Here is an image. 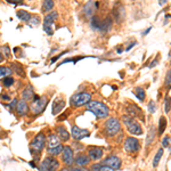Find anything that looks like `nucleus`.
<instances>
[{"mask_svg": "<svg viewBox=\"0 0 171 171\" xmlns=\"http://www.w3.org/2000/svg\"><path fill=\"white\" fill-rule=\"evenodd\" d=\"M87 110L90 111L91 113H94L96 118L98 119H105L107 118V115L110 114V110L108 107L102 102H98V100H90L87 105Z\"/></svg>", "mask_w": 171, "mask_h": 171, "instance_id": "obj_1", "label": "nucleus"}, {"mask_svg": "<svg viewBox=\"0 0 171 171\" xmlns=\"http://www.w3.org/2000/svg\"><path fill=\"white\" fill-rule=\"evenodd\" d=\"M122 122L127 127L128 131L133 136H141L143 135V129L139 122L131 115H123L122 116Z\"/></svg>", "mask_w": 171, "mask_h": 171, "instance_id": "obj_2", "label": "nucleus"}, {"mask_svg": "<svg viewBox=\"0 0 171 171\" xmlns=\"http://www.w3.org/2000/svg\"><path fill=\"white\" fill-rule=\"evenodd\" d=\"M48 105V97L47 96H38V95H34L33 100L30 105V111L33 114H40L42 113L46 107Z\"/></svg>", "mask_w": 171, "mask_h": 171, "instance_id": "obj_3", "label": "nucleus"}, {"mask_svg": "<svg viewBox=\"0 0 171 171\" xmlns=\"http://www.w3.org/2000/svg\"><path fill=\"white\" fill-rule=\"evenodd\" d=\"M45 145H46V136L43 133H39L37 136L33 138V140L31 141V153L34 156H39L41 152L45 148Z\"/></svg>", "mask_w": 171, "mask_h": 171, "instance_id": "obj_4", "label": "nucleus"}, {"mask_svg": "<svg viewBox=\"0 0 171 171\" xmlns=\"http://www.w3.org/2000/svg\"><path fill=\"white\" fill-rule=\"evenodd\" d=\"M90 100H91V94L87 91H82V93H77L73 95L70 99V103L73 107H81L87 105Z\"/></svg>", "mask_w": 171, "mask_h": 171, "instance_id": "obj_5", "label": "nucleus"}, {"mask_svg": "<svg viewBox=\"0 0 171 171\" xmlns=\"http://www.w3.org/2000/svg\"><path fill=\"white\" fill-rule=\"evenodd\" d=\"M105 131L110 137H114L121 131V123L116 118H110L105 122Z\"/></svg>", "mask_w": 171, "mask_h": 171, "instance_id": "obj_6", "label": "nucleus"}, {"mask_svg": "<svg viewBox=\"0 0 171 171\" xmlns=\"http://www.w3.org/2000/svg\"><path fill=\"white\" fill-rule=\"evenodd\" d=\"M60 168V162L54 156H47L38 167L39 171H57Z\"/></svg>", "mask_w": 171, "mask_h": 171, "instance_id": "obj_7", "label": "nucleus"}, {"mask_svg": "<svg viewBox=\"0 0 171 171\" xmlns=\"http://www.w3.org/2000/svg\"><path fill=\"white\" fill-rule=\"evenodd\" d=\"M57 17H58V14L56 12H53V13H49L48 15H46L45 18H43V31L48 35H53V33H54L53 24L57 20Z\"/></svg>", "mask_w": 171, "mask_h": 171, "instance_id": "obj_8", "label": "nucleus"}, {"mask_svg": "<svg viewBox=\"0 0 171 171\" xmlns=\"http://www.w3.org/2000/svg\"><path fill=\"white\" fill-rule=\"evenodd\" d=\"M140 150L139 140L135 137H127L124 141V151L127 153H135Z\"/></svg>", "mask_w": 171, "mask_h": 171, "instance_id": "obj_9", "label": "nucleus"}, {"mask_svg": "<svg viewBox=\"0 0 171 171\" xmlns=\"http://www.w3.org/2000/svg\"><path fill=\"white\" fill-rule=\"evenodd\" d=\"M62 161L67 167H71L74 163V155H73V150L71 146H64V150L62 152Z\"/></svg>", "mask_w": 171, "mask_h": 171, "instance_id": "obj_10", "label": "nucleus"}, {"mask_svg": "<svg viewBox=\"0 0 171 171\" xmlns=\"http://www.w3.org/2000/svg\"><path fill=\"white\" fill-rule=\"evenodd\" d=\"M71 135L74 139H77V140H81L86 137H89L90 136V133L89 130H87V129H82L80 127H78V126H73L72 128H71Z\"/></svg>", "mask_w": 171, "mask_h": 171, "instance_id": "obj_11", "label": "nucleus"}, {"mask_svg": "<svg viewBox=\"0 0 171 171\" xmlns=\"http://www.w3.org/2000/svg\"><path fill=\"white\" fill-rule=\"evenodd\" d=\"M98 2H93V1H88L86 4L85 8H83V13H85V16L87 18H93L95 15V12L96 9L98 8Z\"/></svg>", "mask_w": 171, "mask_h": 171, "instance_id": "obj_12", "label": "nucleus"}, {"mask_svg": "<svg viewBox=\"0 0 171 171\" xmlns=\"http://www.w3.org/2000/svg\"><path fill=\"white\" fill-rule=\"evenodd\" d=\"M64 107H65L64 99H62L60 97H57V98L53 102V106H51V113H53V115L60 114V112L64 110Z\"/></svg>", "mask_w": 171, "mask_h": 171, "instance_id": "obj_13", "label": "nucleus"}, {"mask_svg": "<svg viewBox=\"0 0 171 171\" xmlns=\"http://www.w3.org/2000/svg\"><path fill=\"white\" fill-rule=\"evenodd\" d=\"M104 164L111 167L112 169H114V170H118V169L121 168L122 162H121V160H120L118 156H113V155H112V156H107V158L104 160Z\"/></svg>", "mask_w": 171, "mask_h": 171, "instance_id": "obj_14", "label": "nucleus"}, {"mask_svg": "<svg viewBox=\"0 0 171 171\" xmlns=\"http://www.w3.org/2000/svg\"><path fill=\"white\" fill-rule=\"evenodd\" d=\"M103 154H104V152H103V150L100 147L93 146V147L88 148V155H89V158L93 161H99L103 158Z\"/></svg>", "mask_w": 171, "mask_h": 171, "instance_id": "obj_15", "label": "nucleus"}, {"mask_svg": "<svg viewBox=\"0 0 171 171\" xmlns=\"http://www.w3.org/2000/svg\"><path fill=\"white\" fill-rule=\"evenodd\" d=\"M90 160L91 158H89V155H87L85 153H80L77 155V158H74V163L77 164V167H86L90 163Z\"/></svg>", "mask_w": 171, "mask_h": 171, "instance_id": "obj_16", "label": "nucleus"}, {"mask_svg": "<svg viewBox=\"0 0 171 171\" xmlns=\"http://www.w3.org/2000/svg\"><path fill=\"white\" fill-rule=\"evenodd\" d=\"M16 111H17V114L18 115H25L27 111H29V105H27V103H26L25 99H21V100H18L16 105Z\"/></svg>", "mask_w": 171, "mask_h": 171, "instance_id": "obj_17", "label": "nucleus"}, {"mask_svg": "<svg viewBox=\"0 0 171 171\" xmlns=\"http://www.w3.org/2000/svg\"><path fill=\"white\" fill-rule=\"evenodd\" d=\"M56 133H57V136L60 137V139L62 141H68V139H70V133L65 129L64 126H58L56 128Z\"/></svg>", "mask_w": 171, "mask_h": 171, "instance_id": "obj_18", "label": "nucleus"}, {"mask_svg": "<svg viewBox=\"0 0 171 171\" xmlns=\"http://www.w3.org/2000/svg\"><path fill=\"white\" fill-rule=\"evenodd\" d=\"M112 25H113V22H112L111 17H105L102 21V26H100V31L102 33H106L112 29Z\"/></svg>", "mask_w": 171, "mask_h": 171, "instance_id": "obj_19", "label": "nucleus"}, {"mask_svg": "<svg viewBox=\"0 0 171 171\" xmlns=\"http://www.w3.org/2000/svg\"><path fill=\"white\" fill-rule=\"evenodd\" d=\"M47 143H48V148H53V147L60 145V137L54 135V133H49V136L47 138Z\"/></svg>", "mask_w": 171, "mask_h": 171, "instance_id": "obj_20", "label": "nucleus"}, {"mask_svg": "<svg viewBox=\"0 0 171 171\" xmlns=\"http://www.w3.org/2000/svg\"><path fill=\"white\" fill-rule=\"evenodd\" d=\"M34 95L35 94H34L32 87H31V86H27L25 89L23 90V93H22V97H23V99H25V100H29V99H33Z\"/></svg>", "mask_w": 171, "mask_h": 171, "instance_id": "obj_21", "label": "nucleus"}, {"mask_svg": "<svg viewBox=\"0 0 171 171\" xmlns=\"http://www.w3.org/2000/svg\"><path fill=\"white\" fill-rule=\"evenodd\" d=\"M128 112L129 114L131 116H135V118H143V114H141V110L139 108L138 106H136V105H130V107L128 108Z\"/></svg>", "mask_w": 171, "mask_h": 171, "instance_id": "obj_22", "label": "nucleus"}, {"mask_svg": "<svg viewBox=\"0 0 171 171\" xmlns=\"http://www.w3.org/2000/svg\"><path fill=\"white\" fill-rule=\"evenodd\" d=\"M90 26L96 31H100V26H102V20L97 16H94L90 20Z\"/></svg>", "mask_w": 171, "mask_h": 171, "instance_id": "obj_23", "label": "nucleus"}, {"mask_svg": "<svg viewBox=\"0 0 171 171\" xmlns=\"http://www.w3.org/2000/svg\"><path fill=\"white\" fill-rule=\"evenodd\" d=\"M155 128L154 127H151L150 130H148V133H147V137H146V146H150L152 143H153L154 138H155Z\"/></svg>", "mask_w": 171, "mask_h": 171, "instance_id": "obj_24", "label": "nucleus"}, {"mask_svg": "<svg viewBox=\"0 0 171 171\" xmlns=\"http://www.w3.org/2000/svg\"><path fill=\"white\" fill-rule=\"evenodd\" d=\"M133 93H135V96H136L137 98L139 99L140 102H144L145 100V97H146V93L145 90L140 88V87H137L136 89L133 90Z\"/></svg>", "mask_w": 171, "mask_h": 171, "instance_id": "obj_25", "label": "nucleus"}, {"mask_svg": "<svg viewBox=\"0 0 171 171\" xmlns=\"http://www.w3.org/2000/svg\"><path fill=\"white\" fill-rule=\"evenodd\" d=\"M166 128H167V119L164 116H161L160 122H158V135L160 136H162V133L166 131Z\"/></svg>", "mask_w": 171, "mask_h": 171, "instance_id": "obj_26", "label": "nucleus"}, {"mask_svg": "<svg viewBox=\"0 0 171 171\" xmlns=\"http://www.w3.org/2000/svg\"><path fill=\"white\" fill-rule=\"evenodd\" d=\"M17 17L23 22H29L31 18V15L29 12H25V10H18V12H17Z\"/></svg>", "mask_w": 171, "mask_h": 171, "instance_id": "obj_27", "label": "nucleus"}, {"mask_svg": "<svg viewBox=\"0 0 171 171\" xmlns=\"http://www.w3.org/2000/svg\"><path fill=\"white\" fill-rule=\"evenodd\" d=\"M63 150H64V146L62 145H58L56 146V147H53V148H48V153L50 154V155H53V156H56V155H58V154H60L62 152H63Z\"/></svg>", "mask_w": 171, "mask_h": 171, "instance_id": "obj_28", "label": "nucleus"}, {"mask_svg": "<svg viewBox=\"0 0 171 171\" xmlns=\"http://www.w3.org/2000/svg\"><path fill=\"white\" fill-rule=\"evenodd\" d=\"M163 153H164V150H163L162 147L158 148V153L155 154V156H154V158H153V167L154 168H156L158 166V162H160V160H161V158H162Z\"/></svg>", "mask_w": 171, "mask_h": 171, "instance_id": "obj_29", "label": "nucleus"}, {"mask_svg": "<svg viewBox=\"0 0 171 171\" xmlns=\"http://www.w3.org/2000/svg\"><path fill=\"white\" fill-rule=\"evenodd\" d=\"M12 75V70L6 66H0V80Z\"/></svg>", "mask_w": 171, "mask_h": 171, "instance_id": "obj_30", "label": "nucleus"}, {"mask_svg": "<svg viewBox=\"0 0 171 171\" xmlns=\"http://www.w3.org/2000/svg\"><path fill=\"white\" fill-rule=\"evenodd\" d=\"M54 8V0H43L42 12H50Z\"/></svg>", "mask_w": 171, "mask_h": 171, "instance_id": "obj_31", "label": "nucleus"}, {"mask_svg": "<svg viewBox=\"0 0 171 171\" xmlns=\"http://www.w3.org/2000/svg\"><path fill=\"white\" fill-rule=\"evenodd\" d=\"M114 15H115V18L118 20V21H121V20H123V17L126 16V13H124L123 6H119V8L115 9V13H114Z\"/></svg>", "mask_w": 171, "mask_h": 171, "instance_id": "obj_32", "label": "nucleus"}, {"mask_svg": "<svg viewBox=\"0 0 171 171\" xmlns=\"http://www.w3.org/2000/svg\"><path fill=\"white\" fill-rule=\"evenodd\" d=\"M164 111L166 113H169L171 111V97L167 96L164 99Z\"/></svg>", "mask_w": 171, "mask_h": 171, "instance_id": "obj_33", "label": "nucleus"}, {"mask_svg": "<svg viewBox=\"0 0 171 171\" xmlns=\"http://www.w3.org/2000/svg\"><path fill=\"white\" fill-rule=\"evenodd\" d=\"M164 86L167 89L171 88V70L167 73V77H166V81H164Z\"/></svg>", "mask_w": 171, "mask_h": 171, "instance_id": "obj_34", "label": "nucleus"}, {"mask_svg": "<svg viewBox=\"0 0 171 171\" xmlns=\"http://www.w3.org/2000/svg\"><path fill=\"white\" fill-rule=\"evenodd\" d=\"M13 67H14V70H15V71L17 72V74H20L21 77H24V75H25V73H24V71H23V67H22L21 65L15 64V63H14Z\"/></svg>", "mask_w": 171, "mask_h": 171, "instance_id": "obj_35", "label": "nucleus"}, {"mask_svg": "<svg viewBox=\"0 0 171 171\" xmlns=\"http://www.w3.org/2000/svg\"><path fill=\"white\" fill-rule=\"evenodd\" d=\"M14 82H15V80H14V78L12 77H7L4 79V86L5 87H10V86L14 85Z\"/></svg>", "mask_w": 171, "mask_h": 171, "instance_id": "obj_36", "label": "nucleus"}, {"mask_svg": "<svg viewBox=\"0 0 171 171\" xmlns=\"http://www.w3.org/2000/svg\"><path fill=\"white\" fill-rule=\"evenodd\" d=\"M31 26H37L40 23V18L38 16H31L30 21H29Z\"/></svg>", "mask_w": 171, "mask_h": 171, "instance_id": "obj_37", "label": "nucleus"}, {"mask_svg": "<svg viewBox=\"0 0 171 171\" xmlns=\"http://www.w3.org/2000/svg\"><path fill=\"white\" fill-rule=\"evenodd\" d=\"M0 51L4 53L5 57H9L10 56V49H9L8 46H2V47L0 48Z\"/></svg>", "mask_w": 171, "mask_h": 171, "instance_id": "obj_38", "label": "nucleus"}, {"mask_svg": "<svg viewBox=\"0 0 171 171\" xmlns=\"http://www.w3.org/2000/svg\"><path fill=\"white\" fill-rule=\"evenodd\" d=\"M62 171H89L87 170V169H83L82 167H77V168H71V167H67V168H64Z\"/></svg>", "mask_w": 171, "mask_h": 171, "instance_id": "obj_39", "label": "nucleus"}, {"mask_svg": "<svg viewBox=\"0 0 171 171\" xmlns=\"http://www.w3.org/2000/svg\"><path fill=\"white\" fill-rule=\"evenodd\" d=\"M155 111H156V104H155V102L151 100L150 104H148V112L150 113H155Z\"/></svg>", "mask_w": 171, "mask_h": 171, "instance_id": "obj_40", "label": "nucleus"}, {"mask_svg": "<svg viewBox=\"0 0 171 171\" xmlns=\"http://www.w3.org/2000/svg\"><path fill=\"white\" fill-rule=\"evenodd\" d=\"M169 143H170V137L166 136L162 139V146L163 147H168V146H169Z\"/></svg>", "mask_w": 171, "mask_h": 171, "instance_id": "obj_41", "label": "nucleus"}, {"mask_svg": "<svg viewBox=\"0 0 171 171\" xmlns=\"http://www.w3.org/2000/svg\"><path fill=\"white\" fill-rule=\"evenodd\" d=\"M17 103H18V100H17L16 98H14L13 100H12V103H10V104H9V105H6V107H8L9 110H12V108H13V107H16Z\"/></svg>", "mask_w": 171, "mask_h": 171, "instance_id": "obj_42", "label": "nucleus"}, {"mask_svg": "<svg viewBox=\"0 0 171 171\" xmlns=\"http://www.w3.org/2000/svg\"><path fill=\"white\" fill-rule=\"evenodd\" d=\"M99 171H115L114 169H112L111 167H108V166H100V169H99Z\"/></svg>", "mask_w": 171, "mask_h": 171, "instance_id": "obj_43", "label": "nucleus"}, {"mask_svg": "<svg viewBox=\"0 0 171 171\" xmlns=\"http://www.w3.org/2000/svg\"><path fill=\"white\" fill-rule=\"evenodd\" d=\"M99 169H100V164H94L93 167L90 168V170L89 171H99Z\"/></svg>", "mask_w": 171, "mask_h": 171, "instance_id": "obj_44", "label": "nucleus"}, {"mask_svg": "<svg viewBox=\"0 0 171 171\" xmlns=\"http://www.w3.org/2000/svg\"><path fill=\"white\" fill-rule=\"evenodd\" d=\"M65 53H66V51H65ZM65 53H62V54H60V55H58V56H56V57H54V58H51V60H50V62H51V64H53V63H55L56 60H58L60 57H62V55H63V54H65Z\"/></svg>", "mask_w": 171, "mask_h": 171, "instance_id": "obj_45", "label": "nucleus"}, {"mask_svg": "<svg viewBox=\"0 0 171 171\" xmlns=\"http://www.w3.org/2000/svg\"><path fill=\"white\" fill-rule=\"evenodd\" d=\"M136 41H135V42H131V43H130V45H129V46H128V47H127V48H126V51H129V50H130V49H131V48H133V47H135V46H136Z\"/></svg>", "mask_w": 171, "mask_h": 171, "instance_id": "obj_46", "label": "nucleus"}, {"mask_svg": "<svg viewBox=\"0 0 171 171\" xmlns=\"http://www.w3.org/2000/svg\"><path fill=\"white\" fill-rule=\"evenodd\" d=\"M158 58H155V60H154V62H152V63H151L150 67H154V66H155V65L158 64Z\"/></svg>", "mask_w": 171, "mask_h": 171, "instance_id": "obj_47", "label": "nucleus"}, {"mask_svg": "<svg viewBox=\"0 0 171 171\" xmlns=\"http://www.w3.org/2000/svg\"><path fill=\"white\" fill-rule=\"evenodd\" d=\"M1 98L4 99V100H9V99H10V98H9L8 95H6V94H2V95H1Z\"/></svg>", "mask_w": 171, "mask_h": 171, "instance_id": "obj_48", "label": "nucleus"}, {"mask_svg": "<svg viewBox=\"0 0 171 171\" xmlns=\"http://www.w3.org/2000/svg\"><path fill=\"white\" fill-rule=\"evenodd\" d=\"M8 2H10V4H17V2H21L22 0H7Z\"/></svg>", "mask_w": 171, "mask_h": 171, "instance_id": "obj_49", "label": "nucleus"}, {"mask_svg": "<svg viewBox=\"0 0 171 171\" xmlns=\"http://www.w3.org/2000/svg\"><path fill=\"white\" fill-rule=\"evenodd\" d=\"M151 30H152V27H148V29H147V30H146L145 32H143L141 34H143V35H146V34L150 33V31H151Z\"/></svg>", "mask_w": 171, "mask_h": 171, "instance_id": "obj_50", "label": "nucleus"}, {"mask_svg": "<svg viewBox=\"0 0 171 171\" xmlns=\"http://www.w3.org/2000/svg\"><path fill=\"white\" fill-rule=\"evenodd\" d=\"M166 2H167V0H160V5H161V6H162V5H164Z\"/></svg>", "mask_w": 171, "mask_h": 171, "instance_id": "obj_51", "label": "nucleus"}, {"mask_svg": "<svg viewBox=\"0 0 171 171\" xmlns=\"http://www.w3.org/2000/svg\"><path fill=\"white\" fill-rule=\"evenodd\" d=\"M2 60H4V56L1 55V53H0V63H1Z\"/></svg>", "mask_w": 171, "mask_h": 171, "instance_id": "obj_52", "label": "nucleus"}, {"mask_svg": "<svg viewBox=\"0 0 171 171\" xmlns=\"http://www.w3.org/2000/svg\"><path fill=\"white\" fill-rule=\"evenodd\" d=\"M30 166H31V167H34V168H35V164H34L33 162H30Z\"/></svg>", "mask_w": 171, "mask_h": 171, "instance_id": "obj_53", "label": "nucleus"}]
</instances>
